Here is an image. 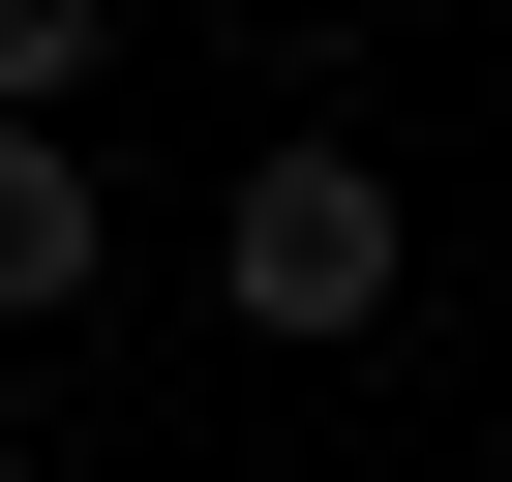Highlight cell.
Masks as SVG:
<instances>
[{
  "label": "cell",
  "instance_id": "2",
  "mask_svg": "<svg viewBox=\"0 0 512 482\" xmlns=\"http://www.w3.org/2000/svg\"><path fill=\"white\" fill-rule=\"evenodd\" d=\"M91 241H121L91 151H61V121H0V332H61V302H91Z\"/></svg>",
  "mask_w": 512,
  "mask_h": 482
},
{
  "label": "cell",
  "instance_id": "1",
  "mask_svg": "<svg viewBox=\"0 0 512 482\" xmlns=\"http://www.w3.org/2000/svg\"><path fill=\"white\" fill-rule=\"evenodd\" d=\"M392 272H422L392 151H332V121L241 151V211H211V302H241V332H392Z\"/></svg>",
  "mask_w": 512,
  "mask_h": 482
},
{
  "label": "cell",
  "instance_id": "3",
  "mask_svg": "<svg viewBox=\"0 0 512 482\" xmlns=\"http://www.w3.org/2000/svg\"><path fill=\"white\" fill-rule=\"evenodd\" d=\"M91 61H121V0H0V121H61V151H91Z\"/></svg>",
  "mask_w": 512,
  "mask_h": 482
}]
</instances>
